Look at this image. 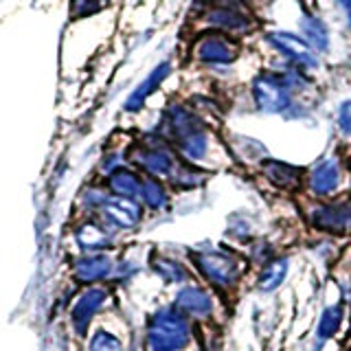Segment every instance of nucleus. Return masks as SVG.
<instances>
[{"label": "nucleus", "instance_id": "f257e3e1", "mask_svg": "<svg viewBox=\"0 0 351 351\" xmlns=\"http://www.w3.org/2000/svg\"><path fill=\"white\" fill-rule=\"evenodd\" d=\"M193 266L200 272V277L208 283V288L219 294L233 292L244 281L248 272V261L239 252L228 248H211L193 252Z\"/></svg>", "mask_w": 351, "mask_h": 351}, {"label": "nucleus", "instance_id": "f03ea898", "mask_svg": "<svg viewBox=\"0 0 351 351\" xmlns=\"http://www.w3.org/2000/svg\"><path fill=\"white\" fill-rule=\"evenodd\" d=\"M193 340V327L178 307H162L152 316L147 327L149 351H186Z\"/></svg>", "mask_w": 351, "mask_h": 351}, {"label": "nucleus", "instance_id": "7ed1b4c3", "mask_svg": "<svg viewBox=\"0 0 351 351\" xmlns=\"http://www.w3.org/2000/svg\"><path fill=\"white\" fill-rule=\"evenodd\" d=\"M307 224L329 239L351 235V197L338 195L332 200H314L307 208Z\"/></svg>", "mask_w": 351, "mask_h": 351}, {"label": "nucleus", "instance_id": "20e7f679", "mask_svg": "<svg viewBox=\"0 0 351 351\" xmlns=\"http://www.w3.org/2000/svg\"><path fill=\"white\" fill-rule=\"evenodd\" d=\"M345 186V169L336 156H327L314 162L305 173V191L312 200H332Z\"/></svg>", "mask_w": 351, "mask_h": 351}, {"label": "nucleus", "instance_id": "39448f33", "mask_svg": "<svg viewBox=\"0 0 351 351\" xmlns=\"http://www.w3.org/2000/svg\"><path fill=\"white\" fill-rule=\"evenodd\" d=\"M252 99L259 112L266 114H288L294 106V99L290 88L285 86L281 75L261 73L252 82Z\"/></svg>", "mask_w": 351, "mask_h": 351}, {"label": "nucleus", "instance_id": "423d86ee", "mask_svg": "<svg viewBox=\"0 0 351 351\" xmlns=\"http://www.w3.org/2000/svg\"><path fill=\"white\" fill-rule=\"evenodd\" d=\"M178 310L195 323H208L213 321V316L217 312V299L211 292V288H204V285H182L180 292L176 294V303Z\"/></svg>", "mask_w": 351, "mask_h": 351}, {"label": "nucleus", "instance_id": "0eeeda50", "mask_svg": "<svg viewBox=\"0 0 351 351\" xmlns=\"http://www.w3.org/2000/svg\"><path fill=\"white\" fill-rule=\"evenodd\" d=\"M259 169L261 176L266 178L272 186H277L281 191H301L305 189V167H299V165L285 162V160H277V158H263L259 160Z\"/></svg>", "mask_w": 351, "mask_h": 351}, {"label": "nucleus", "instance_id": "6e6552de", "mask_svg": "<svg viewBox=\"0 0 351 351\" xmlns=\"http://www.w3.org/2000/svg\"><path fill=\"white\" fill-rule=\"evenodd\" d=\"M268 42L277 49L285 60H290L294 66H299L303 71H314L318 66L316 53L312 51V47L305 40L292 36V33L285 31H274L268 36Z\"/></svg>", "mask_w": 351, "mask_h": 351}, {"label": "nucleus", "instance_id": "1a4fd4ad", "mask_svg": "<svg viewBox=\"0 0 351 351\" xmlns=\"http://www.w3.org/2000/svg\"><path fill=\"white\" fill-rule=\"evenodd\" d=\"M345 321H347V303L345 301H336V303L325 305L321 316H318V321H316L312 351H323L327 347V343H332V340L338 336Z\"/></svg>", "mask_w": 351, "mask_h": 351}, {"label": "nucleus", "instance_id": "9d476101", "mask_svg": "<svg viewBox=\"0 0 351 351\" xmlns=\"http://www.w3.org/2000/svg\"><path fill=\"white\" fill-rule=\"evenodd\" d=\"M290 266H292V259L290 255H274L268 263H263V266L257 270L255 274V290L259 294H272L277 292L281 285L285 283L290 274Z\"/></svg>", "mask_w": 351, "mask_h": 351}, {"label": "nucleus", "instance_id": "9b49d317", "mask_svg": "<svg viewBox=\"0 0 351 351\" xmlns=\"http://www.w3.org/2000/svg\"><path fill=\"white\" fill-rule=\"evenodd\" d=\"M301 31L305 36V42L314 47L316 51H329V31L325 27V22L321 18H316L312 14H305L301 18Z\"/></svg>", "mask_w": 351, "mask_h": 351}, {"label": "nucleus", "instance_id": "f8f14e48", "mask_svg": "<svg viewBox=\"0 0 351 351\" xmlns=\"http://www.w3.org/2000/svg\"><path fill=\"white\" fill-rule=\"evenodd\" d=\"M202 58L208 62H217V64H228L235 60V47L230 44L226 38H211L202 44Z\"/></svg>", "mask_w": 351, "mask_h": 351}, {"label": "nucleus", "instance_id": "ddd939ff", "mask_svg": "<svg viewBox=\"0 0 351 351\" xmlns=\"http://www.w3.org/2000/svg\"><path fill=\"white\" fill-rule=\"evenodd\" d=\"M274 255H277V248H274V244L270 239H263V237H257L250 241V248L246 252V261L248 266H257L261 268L263 263H268Z\"/></svg>", "mask_w": 351, "mask_h": 351}, {"label": "nucleus", "instance_id": "4468645a", "mask_svg": "<svg viewBox=\"0 0 351 351\" xmlns=\"http://www.w3.org/2000/svg\"><path fill=\"white\" fill-rule=\"evenodd\" d=\"M141 197L149 208H162L165 204H167V193H165L162 184L158 180H152V178L143 182Z\"/></svg>", "mask_w": 351, "mask_h": 351}, {"label": "nucleus", "instance_id": "2eb2a0df", "mask_svg": "<svg viewBox=\"0 0 351 351\" xmlns=\"http://www.w3.org/2000/svg\"><path fill=\"white\" fill-rule=\"evenodd\" d=\"M156 272L167 283H184L186 279H189V270L173 259H162L160 263H156Z\"/></svg>", "mask_w": 351, "mask_h": 351}, {"label": "nucleus", "instance_id": "dca6fc26", "mask_svg": "<svg viewBox=\"0 0 351 351\" xmlns=\"http://www.w3.org/2000/svg\"><path fill=\"white\" fill-rule=\"evenodd\" d=\"M336 128L340 132V136H343L345 141H351V99H347V101H343L338 106Z\"/></svg>", "mask_w": 351, "mask_h": 351}, {"label": "nucleus", "instance_id": "f3484780", "mask_svg": "<svg viewBox=\"0 0 351 351\" xmlns=\"http://www.w3.org/2000/svg\"><path fill=\"white\" fill-rule=\"evenodd\" d=\"M165 75H167V64H162V66H158V69H156V73H154L152 77H149V80L145 82V84H143L141 86V90L134 95V97H132V108H136V104H141L143 101V99H145L147 95H149V90H154V86H156L160 80H162V77Z\"/></svg>", "mask_w": 351, "mask_h": 351}, {"label": "nucleus", "instance_id": "a211bd4d", "mask_svg": "<svg viewBox=\"0 0 351 351\" xmlns=\"http://www.w3.org/2000/svg\"><path fill=\"white\" fill-rule=\"evenodd\" d=\"M347 307H349V312H347V336H349V343H351V303Z\"/></svg>", "mask_w": 351, "mask_h": 351}, {"label": "nucleus", "instance_id": "6ab92c4d", "mask_svg": "<svg viewBox=\"0 0 351 351\" xmlns=\"http://www.w3.org/2000/svg\"><path fill=\"white\" fill-rule=\"evenodd\" d=\"M336 3H338L340 7H345V9H349V7H351V0H336Z\"/></svg>", "mask_w": 351, "mask_h": 351}, {"label": "nucleus", "instance_id": "aec40b11", "mask_svg": "<svg viewBox=\"0 0 351 351\" xmlns=\"http://www.w3.org/2000/svg\"><path fill=\"white\" fill-rule=\"evenodd\" d=\"M345 11H347V25H349V29H351V7L345 9Z\"/></svg>", "mask_w": 351, "mask_h": 351}, {"label": "nucleus", "instance_id": "412c9836", "mask_svg": "<svg viewBox=\"0 0 351 351\" xmlns=\"http://www.w3.org/2000/svg\"><path fill=\"white\" fill-rule=\"evenodd\" d=\"M347 351H351V345H349V349H347Z\"/></svg>", "mask_w": 351, "mask_h": 351}, {"label": "nucleus", "instance_id": "4be33fe9", "mask_svg": "<svg viewBox=\"0 0 351 351\" xmlns=\"http://www.w3.org/2000/svg\"><path fill=\"white\" fill-rule=\"evenodd\" d=\"M349 285H351V281H349Z\"/></svg>", "mask_w": 351, "mask_h": 351}]
</instances>
